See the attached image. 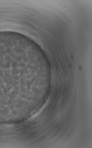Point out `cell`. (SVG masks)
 Wrapping results in <instances>:
<instances>
[{
  "label": "cell",
  "instance_id": "6da1fadb",
  "mask_svg": "<svg viewBox=\"0 0 92 148\" xmlns=\"http://www.w3.org/2000/svg\"><path fill=\"white\" fill-rule=\"evenodd\" d=\"M14 126L13 125L4 124L0 126V128L2 129H9L13 128Z\"/></svg>",
  "mask_w": 92,
  "mask_h": 148
}]
</instances>
